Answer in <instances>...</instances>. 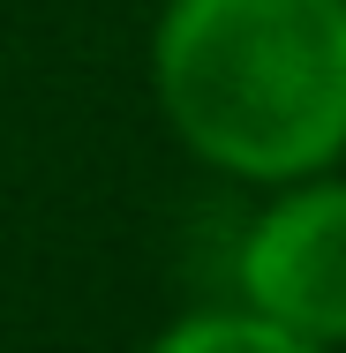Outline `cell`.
<instances>
[{"label": "cell", "mask_w": 346, "mask_h": 353, "mask_svg": "<svg viewBox=\"0 0 346 353\" xmlns=\"http://www.w3.org/2000/svg\"><path fill=\"white\" fill-rule=\"evenodd\" d=\"M241 279H249L256 316H271L316 346H339L346 339V188L286 196L249 233Z\"/></svg>", "instance_id": "7a4b0ae2"}, {"label": "cell", "mask_w": 346, "mask_h": 353, "mask_svg": "<svg viewBox=\"0 0 346 353\" xmlns=\"http://www.w3.org/2000/svg\"><path fill=\"white\" fill-rule=\"evenodd\" d=\"M158 98L211 165L316 173L346 143V0H173Z\"/></svg>", "instance_id": "6da1fadb"}, {"label": "cell", "mask_w": 346, "mask_h": 353, "mask_svg": "<svg viewBox=\"0 0 346 353\" xmlns=\"http://www.w3.org/2000/svg\"><path fill=\"white\" fill-rule=\"evenodd\" d=\"M151 353H324V346L286 331V323H271V316H204V323H181Z\"/></svg>", "instance_id": "3957f363"}]
</instances>
